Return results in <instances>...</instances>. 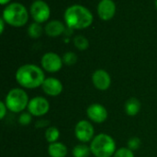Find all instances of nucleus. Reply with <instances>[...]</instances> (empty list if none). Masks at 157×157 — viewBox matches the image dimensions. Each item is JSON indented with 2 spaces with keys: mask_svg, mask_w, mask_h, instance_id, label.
<instances>
[{
  "mask_svg": "<svg viewBox=\"0 0 157 157\" xmlns=\"http://www.w3.org/2000/svg\"><path fill=\"white\" fill-rule=\"evenodd\" d=\"M28 33L31 38L37 39L40 37V35L42 34V27L40 25V23L34 22L30 24L29 27L28 28Z\"/></svg>",
  "mask_w": 157,
  "mask_h": 157,
  "instance_id": "20",
  "label": "nucleus"
},
{
  "mask_svg": "<svg viewBox=\"0 0 157 157\" xmlns=\"http://www.w3.org/2000/svg\"><path fill=\"white\" fill-rule=\"evenodd\" d=\"M10 0H0V4L1 5H5V4H6L7 2H9Z\"/></svg>",
  "mask_w": 157,
  "mask_h": 157,
  "instance_id": "27",
  "label": "nucleus"
},
{
  "mask_svg": "<svg viewBox=\"0 0 157 157\" xmlns=\"http://www.w3.org/2000/svg\"><path fill=\"white\" fill-rule=\"evenodd\" d=\"M68 153L67 146L63 143L56 142L48 146V155L50 157H66Z\"/></svg>",
  "mask_w": 157,
  "mask_h": 157,
  "instance_id": "14",
  "label": "nucleus"
},
{
  "mask_svg": "<svg viewBox=\"0 0 157 157\" xmlns=\"http://www.w3.org/2000/svg\"><path fill=\"white\" fill-rule=\"evenodd\" d=\"M141 107H142L141 102L136 97L129 98L125 102V105H124L125 113L130 117H134V116L138 115L139 112L141 111Z\"/></svg>",
  "mask_w": 157,
  "mask_h": 157,
  "instance_id": "16",
  "label": "nucleus"
},
{
  "mask_svg": "<svg viewBox=\"0 0 157 157\" xmlns=\"http://www.w3.org/2000/svg\"><path fill=\"white\" fill-rule=\"evenodd\" d=\"M29 100L28 93L23 88H13L7 93L4 102L10 112L22 113L28 108Z\"/></svg>",
  "mask_w": 157,
  "mask_h": 157,
  "instance_id": "5",
  "label": "nucleus"
},
{
  "mask_svg": "<svg viewBox=\"0 0 157 157\" xmlns=\"http://www.w3.org/2000/svg\"><path fill=\"white\" fill-rule=\"evenodd\" d=\"M40 88L46 95L51 97H56L60 95L63 90L62 81L54 77L46 78Z\"/></svg>",
  "mask_w": 157,
  "mask_h": 157,
  "instance_id": "12",
  "label": "nucleus"
},
{
  "mask_svg": "<svg viewBox=\"0 0 157 157\" xmlns=\"http://www.w3.org/2000/svg\"><path fill=\"white\" fill-rule=\"evenodd\" d=\"M64 19L69 28L83 30L92 24L93 15L86 7L80 5H74L65 10Z\"/></svg>",
  "mask_w": 157,
  "mask_h": 157,
  "instance_id": "2",
  "label": "nucleus"
},
{
  "mask_svg": "<svg viewBox=\"0 0 157 157\" xmlns=\"http://www.w3.org/2000/svg\"><path fill=\"white\" fill-rule=\"evenodd\" d=\"M7 110H8V109H7V107H6L5 102H4V101L0 102V118H1V119H4V118H5L6 115L7 114Z\"/></svg>",
  "mask_w": 157,
  "mask_h": 157,
  "instance_id": "25",
  "label": "nucleus"
},
{
  "mask_svg": "<svg viewBox=\"0 0 157 157\" xmlns=\"http://www.w3.org/2000/svg\"><path fill=\"white\" fill-rule=\"evenodd\" d=\"M15 79L23 89H36L41 87L46 77L41 67L34 64H25L17 69Z\"/></svg>",
  "mask_w": 157,
  "mask_h": 157,
  "instance_id": "1",
  "label": "nucleus"
},
{
  "mask_svg": "<svg viewBox=\"0 0 157 157\" xmlns=\"http://www.w3.org/2000/svg\"><path fill=\"white\" fill-rule=\"evenodd\" d=\"M63 62L66 66H73L77 62V56L74 52H66L63 56Z\"/></svg>",
  "mask_w": 157,
  "mask_h": 157,
  "instance_id": "21",
  "label": "nucleus"
},
{
  "mask_svg": "<svg viewBox=\"0 0 157 157\" xmlns=\"http://www.w3.org/2000/svg\"><path fill=\"white\" fill-rule=\"evenodd\" d=\"M32 120V116L29 112H22L18 117V123L22 126H28Z\"/></svg>",
  "mask_w": 157,
  "mask_h": 157,
  "instance_id": "24",
  "label": "nucleus"
},
{
  "mask_svg": "<svg viewBox=\"0 0 157 157\" xmlns=\"http://www.w3.org/2000/svg\"><path fill=\"white\" fill-rule=\"evenodd\" d=\"M91 153L95 157H113L117 151L114 139L106 133H99L90 143Z\"/></svg>",
  "mask_w": 157,
  "mask_h": 157,
  "instance_id": "3",
  "label": "nucleus"
},
{
  "mask_svg": "<svg viewBox=\"0 0 157 157\" xmlns=\"http://www.w3.org/2000/svg\"><path fill=\"white\" fill-rule=\"evenodd\" d=\"M4 27H5V20L2 18L0 19V32L1 33H3V31H4Z\"/></svg>",
  "mask_w": 157,
  "mask_h": 157,
  "instance_id": "26",
  "label": "nucleus"
},
{
  "mask_svg": "<svg viewBox=\"0 0 157 157\" xmlns=\"http://www.w3.org/2000/svg\"><path fill=\"white\" fill-rule=\"evenodd\" d=\"M155 6H156L157 7V0H155Z\"/></svg>",
  "mask_w": 157,
  "mask_h": 157,
  "instance_id": "28",
  "label": "nucleus"
},
{
  "mask_svg": "<svg viewBox=\"0 0 157 157\" xmlns=\"http://www.w3.org/2000/svg\"><path fill=\"white\" fill-rule=\"evenodd\" d=\"M74 44H75V46L78 50L84 51V50H86L88 48L89 42H88V40L85 36H83V35H77L74 39Z\"/></svg>",
  "mask_w": 157,
  "mask_h": 157,
  "instance_id": "19",
  "label": "nucleus"
},
{
  "mask_svg": "<svg viewBox=\"0 0 157 157\" xmlns=\"http://www.w3.org/2000/svg\"><path fill=\"white\" fill-rule=\"evenodd\" d=\"M116 12V5L112 0H101L98 6V13L101 19H111Z\"/></svg>",
  "mask_w": 157,
  "mask_h": 157,
  "instance_id": "13",
  "label": "nucleus"
},
{
  "mask_svg": "<svg viewBox=\"0 0 157 157\" xmlns=\"http://www.w3.org/2000/svg\"><path fill=\"white\" fill-rule=\"evenodd\" d=\"M3 19L11 26L21 27L27 23L29 13L22 4L12 3L4 9Z\"/></svg>",
  "mask_w": 157,
  "mask_h": 157,
  "instance_id": "4",
  "label": "nucleus"
},
{
  "mask_svg": "<svg viewBox=\"0 0 157 157\" xmlns=\"http://www.w3.org/2000/svg\"><path fill=\"white\" fill-rule=\"evenodd\" d=\"M92 83L98 91H107L111 85V77L105 69H97L92 74Z\"/></svg>",
  "mask_w": 157,
  "mask_h": 157,
  "instance_id": "11",
  "label": "nucleus"
},
{
  "mask_svg": "<svg viewBox=\"0 0 157 157\" xmlns=\"http://www.w3.org/2000/svg\"><path fill=\"white\" fill-rule=\"evenodd\" d=\"M30 14L37 23H42L50 18L51 10L47 3L42 0H36L31 5Z\"/></svg>",
  "mask_w": 157,
  "mask_h": 157,
  "instance_id": "9",
  "label": "nucleus"
},
{
  "mask_svg": "<svg viewBox=\"0 0 157 157\" xmlns=\"http://www.w3.org/2000/svg\"><path fill=\"white\" fill-rule=\"evenodd\" d=\"M40 65L44 71L49 73H55L62 69L63 62V57L53 52L44 54L40 59Z\"/></svg>",
  "mask_w": 157,
  "mask_h": 157,
  "instance_id": "7",
  "label": "nucleus"
},
{
  "mask_svg": "<svg viewBox=\"0 0 157 157\" xmlns=\"http://www.w3.org/2000/svg\"><path fill=\"white\" fill-rule=\"evenodd\" d=\"M141 144H142V142H141L140 138H138V137H132L128 141L127 147L130 150H132V152H134V151H137L141 147Z\"/></svg>",
  "mask_w": 157,
  "mask_h": 157,
  "instance_id": "22",
  "label": "nucleus"
},
{
  "mask_svg": "<svg viewBox=\"0 0 157 157\" xmlns=\"http://www.w3.org/2000/svg\"><path fill=\"white\" fill-rule=\"evenodd\" d=\"M113 157H134V154L128 147H121L117 149Z\"/></svg>",
  "mask_w": 157,
  "mask_h": 157,
  "instance_id": "23",
  "label": "nucleus"
},
{
  "mask_svg": "<svg viewBox=\"0 0 157 157\" xmlns=\"http://www.w3.org/2000/svg\"><path fill=\"white\" fill-rule=\"evenodd\" d=\"M75 135L81 143H91L95 137V129L90 121L82 119L75 127Z\"/></svg>",
  "mask_w": 157,
  "mask_h": 157,
  "instance_id": "6",
  "label": "nucleus"
},
{
  "mask_svg": "<svg viewBox=\"0 0 157 157\" xmlns=\"http://www.w3.org/2000/svg\"><path fill=\"white\" fill-rule=\"evenodd\" d=\"M86 116L92 122L100 124L108 119L109 113L103 105L93 103L86 108Z\"/></svg>",
  "mask_w": 157,
  "mask_h": 157,
  "instance_id": "10",
  "label": "nucleus"
},
{
  "mask_svg": "<svg viewBox=\"0 0 157 157\" xmlns=\"http://www.w3.org/2000/svg\"><path fill=\"white\" fill-rule=\"evenodd\" d=\"M27 109L32 117L40 118L49 112L50 103L43 96H35L29 100Z\"/></svg>",
  "mask_w": 157,
  "mask_h": 157,
  "instance_id": "8",
  "label": "nucleus"
},
{
  "mask_svg": "<svg viewBox=\"0 0 157 157\" xmlns=\"http://www.w3.org/2000/svg\"><path fill=\"white\" fill-rule=\"evenodd\" d=\"M45 140L50 143H53L58 142L59 138H60V130L56 128V127H49L46 129L45 130Z\"/></svg>",
  "mask_w": 157,
  "mask_h": 157,
  "instance_id": "18",
  "label": "nucleus"
},
{
  "mask_svg": "<svg viewBox=\"0 0 157 157\" xmlns=\"http://www.w3.org/2000/svg\"><path fill=\"white\" fill-rule=\"evenodd\" d=\"M72 155L74 157H89L92 153L90 146H88L86 143H79L73 148Z\"/></svg>",
  "mask_w": 157,
  "mask_h": 157,
  "instance_id": "17",
  "label": "nucleus"
},
{
  "mask_svg": "<svg viewBox=\"0 0 157 157\" xmlns=\"http://www.w3.org/2000/svg\"><path fill=\"white\" fill-rule=\"evenodd\" d=\"M64 30V25L59 20H52L45 26V32L50 37L60 36Z\"/></svg>",
  "mask_w": 157,
  "mask_h": 157,
  "instance_id": "15",
  "label": "nucleus"
}]
</instances>
